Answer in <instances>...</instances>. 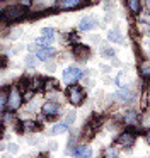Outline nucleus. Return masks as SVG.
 Listing matches in <instances>:
<instances>
[{"mask_svg": "<svg viewBox=\"0 0 150 158\" xmlns=\"http://www.w3.org/2000/svg\"><path fill=\"white\" fill-rule=\"evenodd\" d=\"M133 143H135V134H133V133H123V134H119L118 144H121V146H125V148H130Z\"/></svg>", "mask_w": 150, "mask_h": 158, "instance_id": "nucleus-7", "label": "nucleus"}, {"mask_svg": "<svg viewBox=\"0 0 150 158\" xmlns=\"http://www.w3.org/2000/svg\"><path fill=\"white\" fill-rule=\"evenodd\" d=\"M67 129H68V124L67 123H60V124H55L53 129H51V133H53V134H60V133H65Z\"/></svg>", "mask_w": 150, "mask_h": 158, "instance_id": "nucleus-14", "label": "nucleus"}, {"mask_svg": "<svg viewBox=\"0 0 150 158\" xmlns=\"http://www.w3.org/2000/svg\"><path fill=\"white\" fill-rule=\"evenodd\" d=\"M20 4H22L24 7H26V5H29V4H31V0H20Z\"/></svg>", "mask_w": 150, "mask_h": 158, "instance_id": "nucleus-24", "label": "nucleus"}, {"mask_svg": "<svg viewBox=\"0 0 150 158\" xmlns=\"http://www.w3.org/2000/svg\"><path fill=\"white\" fill-rule=\"evenodd\" d=\"M67 95H68V100H70V104H73V106H80V104L84 102L85 94H84V90H82V89H78V87L72 85V87H68Z\"/></svg>", "mask_w": 150, "mask_h": 158, "instance_id": "nucleus-2", "label": "nucleus"}, {"mask_svg": "<svg viewBox=\"0 0 150 158\" xmlns=\"http://www.w3.org/2000/svg\"><path fill=\"white\" fill-rule=\"evenodd\" d=\"M82 75H84V72L80 68H77V66H68L67 70H63V82L70 85V83L77 82Z\"/></svg>", "mask_w": 150, "mask_h": 158, "instance_id": "nucleus-3", "label": "nucleus"}, {"mask_svg": "<svg viewBox=\"0 0 150 158\" xmlns=\"http://www.w3.org/2000/svg\"><path fill=\"white\" fill-rule=\"evenodd\" d=\"M82 2H85V0H56V7L67 10V9H75V7H78Z\"/></svg>", "mask_w": 150, "mask_h": 158, "instance_id": "nucleus-6", "label": "nucleus"}, {"mask_svg": "<svg viewBox=\"0 0 150 158\" xmlns=\"http://www.w3.org/2000/svg\"><path fill=\"white\" fill-rule=\"evenodd\" d=\"M41 34H43L44 38H51V39L55 38V31H53L51 27H46V29H43V31H41Z\"/></svg>", "mask_w": 150, "mask_h": 158, "instance_id": "nucleus-17", "label": "nucleus"}, {"mask_svg": "<svg viewBox=\"0 0 150 158\" xmlns=\"http://www.w3.org/2000/svg\"><path fill=\"white\" fill-rule=\"evenodd\" d=\"M95 26H97V21H95L94 17H84L80 21V24H78V29H80V31H90Z\"/></svg>", "mask_w": 150, "mask_h": 158, "instance_id": "nucleus-8", "label": "nucleus"}, {"mask_svg": "<svg viewBox=\"0 0 150 158\" xmlns=\"http://www.w3.org/2000/svg\"><path fill=\"white\" fill-rule=\"evenodd\" d=\"M51 41H53L51 38H44V36H41V38H38V39H36V43H38L39 46H48Z\"/></svg>", "mask_w": 150, "mask_h": 158, "instance_id": "nucleus-16", "label": "nucleus"}, {"mask_svg": "<svg viewBox=\"0 0 150 158\" xmlns=\"http://www.w3.org/2000/svg\"><path fill=\"white\" fill-rule=\"evenodd\" d=\"M27 9L24 5H12V7H7L3 10V17L7 21H15V19H20L22 15H26Z\"/></svg>", "mask_w": 150, "mask_h": 158, "instance_id": "nucleus-1", "label": "nucleus"}, {"mask_svg": "<svg viewBox=\"0 0 150 158\" xmlns=\"http://www.w3.org/2000/svg\"><path fill=\"white\" fill-rule=\"evenodd\" d=\"M128 7L133 14H138L140 10V0H128Z\"/></svg>", "mask_w": 150, "mask_h": 158, "instance_id": "nucleus-15", "label": "nucleus"}, {"mask_svg": "<svg viewBox=\"0 0 150 158\" xmlns=\"http://www.w3.org/2000/svg\"><path fill=\"white\" fill-rule=\"evenodd\" d=\"M51 55H55V48H50V46H41L36 53L38 60H41V61H48L51 58Z\"/></svg>", "mask_w": 150, "mask_h": 158, "instance_id": "nucleus-5", "label": "nucleus"}, {"mask_svg": "<svg viewBox=\"0 0 150 158\" xmlns=\"http://www.w3.org/2000/svg\"><path fill=\"white\" fill-rule=\"evenodd\" d=\"M26 65H31V66H34V60L31 58V56H27V58H26Z\"/></svg>", "mask_w": 150, "mask_h": 158, "instance_id": "nucleus-23", "label": "nucleus"}, {"mask_svg": "<svg viewBox=\"0 0 150 158\" xmlns=\"http://www.w3.org/2000/svg\"><path fill=\"white\" fill-rule=\"evenodd\" d=\"M116 97H118L119 100H123V102H131L133 100V94L130 92V90H119V92L116 94Z\"/></svg>", "mask_w": 150, "mask_h": 158, "instance_id": "nucleus-12", "label": "nucleus"}, {"mask_svg": "<svg viewBox=\"0 0 150 158\" xmlns=\"http://www.w3.org/2000/svg\"><path fill=\"white\" fill-rule=\"evenodd\" d=\"M5 104H7V94L5 92H0V112L3 110Z\"/></svg>", "mask_w": 150, "mask_h": 158, "instance_id": "nucleus-18", "label": "nucleus"}, {"mask_svg": "<svg viewBox=\"0 0 150 158\" xmlns=\"http://www.w3.org/2000/svg\"><path fill=\"white\" fill-rule=\"evenodd\" d=\"M34 124H36V123H31V121H29V123H24V129H26V131H36V129H39V127L34 126Z\"/></svg>", "mask_w": 150, "mask_h": 158, "instance_id": "nucleus-21", "label": "nucleus"}, {"mask_svg": "<svg viewBox=\"0 0 150 158\" xmlns=\"http://www.w3.org/2000/svg\"><path fill=\"white\" fill-rule=\"evenodd\" d=\"M72 155H73V156H85V158H89L92 155V151H90V148L89 146H78V148H75L73 151H72Z\"/></svg>", "mask_w": 150, "mask_h": 158, "instance_id": "nucleus-10", "label": "nucleus"}, {"mask_svg": "<svg viewBox=\"0 0 150 158\" xmlns=\"http://www.w3.org/2000/svg\"><path fill=\"white\" fill-rule=\"evenodd\" d=\"M75 121V110H70V112L67 114V117H65V123L67 124H72Z\"/></svg>", "mask_w": 150, "mask_h": 158, "instance_id": "nucleus-20", "label": "nucleus"}, {"mask_svg": "<svg viewBox=\"0 0 150 158\" xmlns=\"http://www.w3.org/2000/svg\"><path fill=\"white\" fill-rule=\"evenodd\" d=\"M9 109L10 110H15V109H19L20 107V104H22V95H20V92L17 89H12L10 90V94H9Z\"/></svg>", "mask_w": 150, "mask_h": 158, "instance_id": "nucleus-4", "label": "nucleus"}, {"mask_svg": "<svg viewBox=\"0 0 150 158\" xmlns=\"http://www.w3.org/2000/svg\"><path fill=\"white\" fill-rule=\"evenodd\" d=\"M142 73H143V77H145V78H148V63H143Z\"/></svg>", "mask_w": 150, "mask_h": 158, "instance_id": "nucleus-22", "label": "nucleus"}, {"mask_svg": "<svg viewBox=\"0 0 150 158\" xmlns=\"http://www.w3.org/2000/svg\"><path fill=\"white\" fill-rule=\"evenodd\" d=\"M108 38H109V41H111V43H118V44H123V36H121V32H119L118 29H113V31H109Z\"/></svg>", "mask_w": 150, "mask_h": 158, "instance_id": "nucleus-11", "label": "nucleus"}, {"mask_svg": "<svg viewBox=\"0 0 150 158\" xmlns=\"http://www.w3.org/2000/svg\"><path fill=\"white\" fill-rule=\"evenodd\" d=\"M43 112L46 114V116H55V114L60 112V107H58V104H55V102H46L43 106Z\"/></svg>", "mask_w": 150, "mask_h": 158, "instance_id": "nucleus-9", "label": "nucleus"}, {"mask_svg": "<svg viewBox=\"0 0 150 158\" xmlns=\"http://www.w3.org/2000/svg\"><path fill=\"white\" fill-rule=\"evenodd\" d=\"M125 119L128 124H136V121H138V116H136L135 110H128V112L125 114Z\"/></svg>", "mask_w": 150, "mask_h": 158, "instance_id": "nucleus-13", "label": "nucleus"}, {"mask_svg": "<svg viewBox=\"0 0 150 158\" xmlns=\"http://www.w3.org/2000/svg\"><path fill=\"white\" fill-rule=\"evenodd\" d=\"M101 55L104 56V58H113V56H114V51H113V49H108V48H102Z\"/></svg>", "mask_w": 150, "mask_h": 158, "instance_id": "nucleus-19", "label": "nucleus"}]
</instances>
